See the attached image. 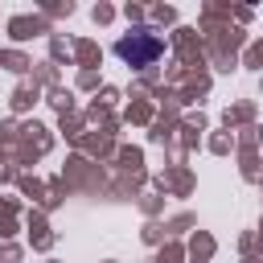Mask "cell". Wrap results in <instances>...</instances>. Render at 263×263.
Returning <instances> with one entry per match:
<instances>
[{
  "mask_svg": "<svg viewBox=\"0 0 263 263\" xmlns=\"http://www.w3.org/2000/svg\"><path fill=\"white\" fill-rule=\"evenodd\" d=\"M115 53L127 62V66H136V70H148L160 53H164V41L152 33V29H132V33H123L119 41H115Z\"/></svg>",
  "mask_w": 263,
  "mask_h": 263,
  "instance_id": "cell-1",
  "label": "cell"
}]
</instances>
